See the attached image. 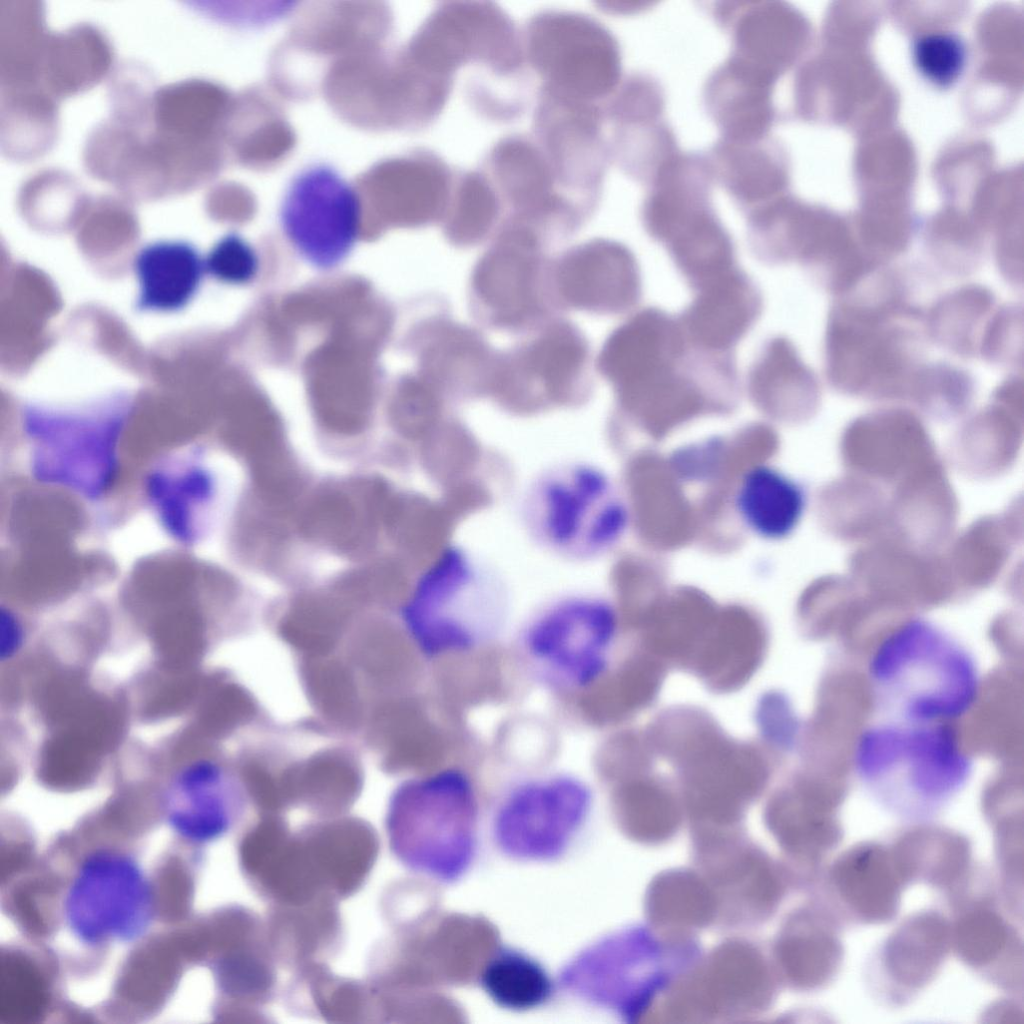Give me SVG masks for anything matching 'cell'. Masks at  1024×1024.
Masks as SVG:
<instances>
[{"label": "cell", "instance_id": "cell-1", "mask_svg": "<svg viewBox=\"0 0 1024 1024\" xmlns=\"http://www.w3.org/2000/svg\"><path fill=\"white\" fill-rule=\"evenodd\" d=\"M598 368L627 407L680 416L705 407H726L738 395L734 353L691 341L677 316L646 307L605 341Z\"/></svg>", "mask_w": 1024, "mask_h": 1024}, {"label": "cell", "instance_id": "cell-2", "mask_svg": "<svg viewBox=\"0 0 1024 1024\" xmlns=\"http://www.w3.org/2000/svg\"><path fill=\"white\" fill-rule=\"evenodd\" d=\"M868 679L885 719L949 722L976 704L981 677L971 652L949 632L924 618H911L876 644Z\"/></svg>", "mask_w": 1024, "mask_h": 1024}, {"label": "cell", "instance_id": "cell-3", "mask_svg": "<svg viewBox=\"0 0 1024 1024\" xmlns=\"http://www.w3.org/2000/svg\"><path fill=\"white\" fill-rule=\"evenodd\" d=\"M386 827L390 848L403 866L454 885L477 865L485 807L469 773L445 767L408 778L395 789Z\"/></svg>", "mask_w": 1024, "mask_h": 1024}, {"label": "cell", "instance_id": "cell-4", "mask_svg": "<svg viewBox=\"0 0 1024 1024\" xmlns=\"http://www.w3.org/2000/svg\"><path fill=\"white\" fill-rule=\"evenodd\" d=\"M853 766L882 806L900 817L925 820L965 787L973 764L949 722L884 719L860 734Z\"/></svg>", "mask_w": 1024, "mask_h": 1024}, {"label": "cell", "instance_id": "cell-5", "mask_svg": "<svg viewBox=\"0 0 1024 1024\" xmlns=\"http://www.w3.org/2000/svg\"><path fill=\"white\" fill-rule=\"evenodd\" d=\"M508 616L502 582L468 552L450 547L419 581L404 607L403 625L415 650L435 660L494 643Z\"/></svg>", "mask_w": 1024, "mask_h": 1024}, {"label": "cell", "instance_id": "cell-6", "mask_svg": "<svg viewBox=\"0 0 1024 1024\" xmlns=\"http://www.w3.org/2000/svg\"><path fill=\"white\" fill-rule=\"evenodd\" d=\"M594 801L592 787L576 773L557 769L517 775L485 807V834L507 861L558 864L580 846Z\"/></svg>", "mask_w": 1024, "mask_h": 1024}, {"label": "cell", "instance_id": "cell-7", "mask_svg": "<svg viewBox=\"0 0 1024 1024\" xmlns=\"http://www.w3.org/2000/svg\"><path fill=\"white\" fill-rule=\"evenodd\" d=\"M619 629L614 606L598 596L568 595L538 608L514 640L516 661L538 686L579 692L610 672Z\"/></svg>", "mask_w": 1024, "mask_h": 1024}, {"label": "cell", "instance_id": "cell-8", "mask_svg": "<svg viewBox=\"0 0 1024 1024\" xmlns=\"http://www.w3.org/2000/svg\"><path fill=\"white\" fill-rule=\"evenodd\" d=\"M526 512L539 540L573 558L608 552L630 523V510L619 488L591 464H568L545 473L530 491Z\"/></svg>", "mask_w": 1024, "mask_h": 1024}, {"label": "cell", "instance_id": "cell-9", "mask_svg": "<svg viewBox=\"0 0 1024 1024\" xmlns=\"http://www.w3.org/2000/svg\"><path fill=\"white\" fill-rule=\"evenodd\" d=\"M526 66L539 89L585 103L604 104L623 80L615 36L595 18L548 9L532 15L521 30Z\"/></svg>", "mask_w": 1024, "mask_h": 1024}, {"label": "cell", "instance_id": "cell-10", "mask_svg": "<svg viewBox=\"0 0 1024 1024\" xmlns=\"http://www.w3.org/2000/svg\"><path fill=\"white\" fill-rule=\"evenodd\" d=\"M62 913L82 945L132 943L144 936L157 913L154 884L131 854L98 847L77 864Z\"/></svg>", "mask_w": 1024, "mask_h": 1024}, {"label": "cell", "instance_id": "cell-11", "mask_svg": "<svg viewBox=\"0 0 1024 1024\" xmlns=\"http://www.w3.org/2000/svg\"><path fill=\"white\" fill-rule=\"evenodd\" d=\"M412 57L431 73L455 80L466 67L486 80L518 81L526 62L521 30L489 1H445L425 20L411 45Z\"/></svg>", "mask_w": 1024, "mask_h": 1024}, {"label": "cell", "instance_id": "cell-12", "mask_svg": "<svg viewBox=\"0 0 1024 1024\" xmlns=\"http://www.w3.org/2000/svg\"><path fill=\"white\" fill-rule=\"evenodd\" d=\"M280 222L305 260L331 268L347 257L357 241L360 199L335 169L315 164L292 179L281 203Z\"/></svg>", "mask_w": 1024, "mask_h": 1024}, {"label": "cell", "instance_id": "cell-13", "mask_svg": "<svg viewBox=\"0 0 1024 1024\" xmlns=\"http://www.w3.org/2000/svg\"><path fill=\"white\" fill-rule=\"evenodd\" d=\"M603 105L538 89L533 112L531 136L561 188L585 210L599 200L611 163Z\"/></svg>", "mask_w": 1024, "mask_h": 1024}, {"label": "cell", "instance_id": "cell-14", "mask_svg": "<svg viewBox=\"0 0 1024 1024\" xmlns=\"http://www.w3.org/2000/svg\"><path fill=\"white\" fill-rule=\"evenodd\" d=\"M121 425L119 415L87 418L31 411L28 431L39 442L35 473L89 496L101 494L113 478Z\"/></svg>", "mask_w": 1024, "mask_h": 1024}, {"label": "cell", "instance_id": "cell-15", "mask_svg": "<svg viewBox=\"0 0 1024 1024\" xmlns=\"http://www.w3.org/2000/svg\"><path fill=\"white\" fill-rule=\"evenodd\" d=\"M665 104L659 81L637 72L624 77L603 105L611 162L641 184L680 151L664 118Z\"/></svg>", "mask_w": 1024, "mask_h": 1024}, {"label": "cell", "instance_id": "cell-16", "mask_svg": "<svg viewBox=\"0 0 1024 1024\" xmlns=\"http://www.w3.org/2000/svg\"><path fill=\"white\" fill-rule=\"evenodd\" d=\"M247 791L224 763L198 757L180 765L163 795L167 825L183 840L202 844L227 833L237 820Z\"/></svg>", "mask_w": 1024, "mask_h": 1024}, {"label": "cell", "instance_id": "cell-17", "mask_svg": "<svg viewBox=\"0 0 1024 1024\" xmlns=\"http://www.w3.org/2000/svg\"><path fill=\"white\" fill-rule=\"evenodd\" d=\"M973 889L971 880L949 900L951 950L968 967L998 987L1022 991V939L1001 914L994 890Z\"/></svg>", "mask_w": 1024, "mask_h": 1024}, {"label": "cell", "instance_id": "cell-18", "mask_svg": "<svg viewBox=\"0 0 1024 1024\" xmlns=\"http://www.w3.org/2000/svg\"><path fill=\"white\" fill-rule=\"evenodd\" d=\"M950 951V921L936 910L916 912L875 953L869 976L872 986L882 1000L904 1005L934 980Z\"/></svg>", "mask_w": 1024, "mask_h": 1024}, {"label": "cell", "instance_id": "cell-19", "mask_svg": "<svg viewBox=\"0 0 1024 1024\" xmlns=\"http://www.w3.org/2000/svg\"><path fill=\"white\" fill-rule=\"evenodd\" d=\"M827 878L832 912L842 925L892 921L907 886L890 846L875 841L859 842L840 853Z\"/></svg>", "mask_w": 1024, "mask_h": 1024}, {"label": "cell", "instance_id": "cell-20", "mask_svg": "<svg viewBox=\"0 0 1024 1024\" xmlns=\"http://www.w3.org/2000/svg\"><path fill=\"white\" fill-rule=\"evenodd\" d=\"M557 284L572 306L600 314H621L642 296L641 273L623 244L595 239L569 252L557 270Z\"/></svg>", "mask_w": 1024, "mask_h": 1024}, {"label": "cell", "instance_id": "cell-21", "mask_svg": "<svg viewBox=\"0 0 1024 1024\" xmlns=\"http://www.w3.org/2000/svg\"><path fill=\"white\" fill-rule=\"evenodd\" d=\"M481 169L500 200L506 201L520 219L570 217L578 208L583 209L561 188L532 136L502 137L489 150Z\"/></svg>", "mask_w": 1024, "mask_h": 1024}, {"label": "cell", "instance_id": "cell-22", "mask_svg": "<svg viewBox=\"0 0 1024 1024\" xmlns=\"http://www.w3.org/2000/svg\"><path fill=\"white\" fill-rule=\"evenodd\" d=\"M517 220L481 258L473 277L478 296L507 324L523 321L536 307L537 238L528 223Z\"/></svg>", "mask_w": 1024, "mask_h": 1024}, {"label": "cell", "instance_id": "cell-23", "mask_svg": "<svg viewBox=\"0 0 1024 1024\" xmlns=\"http://www.w3.org/2000/svg\"><path fill=\"white\" fill-rule=\"evenodd\" d=\"M776 82L731 55L715 68L705 82L703 101L719 138L744 141L769 136L776 122Z\"/></svg>", "mask_w": 1024, "mask_h": 1024}, {"label": "cell", "instance_id": "cell-24", "mask_svg": "<svg viewBox=\"0 0 1024 1024\" xmlns=\"http://www.w3.org/2000/svg\"><path fill=\"white\" fill-rule=\"evenodd\" d=\"M694 293L691 303L677 315L685 334L705 349L734 353L761 315L759 287L738 267Z\"/></svg>", "mask_w": 1024, "mask_h": 1024}, {"label": "cell", "instance_id": "cell-25", "mask_svg": "<svg viewBox=\"0 0 1024 1024\" xmlns=\"http://www.w3.org/2000/svg\"><path fill=\"white\" fill-rule=\"evenodd\" d=\"M717 23L730 35L734 56L778 78L791 64L798 44L797 17L777 1L719 2Z\"/></svg>", "mask_w": 1024, "mask_h": 1024}, {"label": "cell", "instance_id": "cell-26", "mask_svg": "<svg viewBox=\"0 0 1024 1024\" xmlns=\"http://www.w3.org/2000/svg\"><path fill=\"white\" fill-rule=\"evenodd\" d=\"M703 155L714 183L746 214L783 196L786 161L771 135L744 141L719 138Z\"/></svg>", "mask_w": 1024, "mask_h": 1024}, {"label": "cell", "instance_id": "cell-27", "mask_svg": "<svg viewBox=\"0 0 1024 1024\" xmlns=\"http://www.w3.org/2000/svg\"><path fill=\"white\" fill-rule=\"evenodd\" d=\"M807 502V491L798 480L767 463L744 472L734 493V510L740 523L769 542L785 540L795 532Z\"/></svg>", "mask_w": 1024, "mask_h": 1024}, {"label": "cell", "instance_id": "cell-28", "mask_svg": "<svg viewBox=\"0 0 1024 1024\" xmlns=\"http://www.w3.org/2000/svg\"><path fill=\"white\" fill-rule=\"evenodd\" d=\"M890 848L906 885L924 883L948 896L972 871L970 841L949 829L917 826L904 831Z\"/></svg>", "mask_w": 1024, "mask_h": 1024}, {"label": "cell", "instance_id": "cell-29", "mask_svg": "<svg viewBox=\"0 0 1024 1024\" xmlns=\"http://www.w3.org/2000/svg\"><path fill=\"white\" fill-rule=\"evenodd\" d=\"M477 984L498 1008L529 1013L547 1007L559 993L556 975L527 950L510 944L496 947L485 960Z\"/></svg>", "mask_w": 1024, "mask_h": 1024}, {"label": "cell", "instance_id": "cell-30", "mask_svg": "<svg viewBox=\"0 0 1024 1024\" xmlns=\"http://www.w3.org/2000/svg\"><path fill=\"white\" fill-rule=\"evenodd\" d=\"M135 271L139 283L138 307L172 312L185 307L197 293L204 259L184 241H158L138 253Z\"/></svg>", "mask_w": 1024, "mask_h": 1024}, {"label": "cell", "instance_id": "cell-31", "mask_svg": "<svg viewBox=\"0 0 1024 1024\" xmlns=\"http://www.w3.org/2000/svg\"><path fill=\"white\" fill-rule=\"evenodd\" d=\"M767 648V635L757 624L709 629L688 672L712 692L731 693L749 682Z\"/></svg>", "mask_w": 1024, "mask_h": 1024}, {"label": "cell", "instance_id": "cell-32", "mask_svg": "<svg viewBox=\"0 0 1024 1024\" xmlns=\"http://www.w3.org/2000/svg\"><path fill=\"white\" fill-rule=\"evenodd\" d=\"M817 379L802 362L792 342L784 336L768 339L751 364L747 388L764 408L780 411L797 402L811 400L817 393Z\"/></svg>", "mask_w": 1024, "mask_h": 1024}, {"label": "cell", "instance_id": "cell-33", "mask_svg": "<svg viewBox=\"0 0 1024 1024\" xmlns=\"http://www.w3.org/2000/svg\"><path fill=\"white\" fill-rule=\"evenodd\" d=\"M500 206L501 200L482 169L456 174L444 215L447 237L457 245L476 243L494 224Z\"/></svg>", "mask_w": 1024, "mask_h": 1024}, {"label": "cell", "instance_id": "cell-34", "mask_svg": "<svg viewBox=\"0 0 1024 1024\" xmlns=\"http://www.w3.org/2000/svg\"><path fill=\"white\" fill-rule=\"evenodd\" d=\"M51 1000L44 971L20 951L2 952L0 1017L11 1024L36 1022L45 1016Z\"/></svg>", "mask_w": 1024, "mask_h": 1024}, {"label": "cell", "instance_id": "cell-35", "mask_svg": "<svg viewBox=\"0 0 1024 1024\" xmlns=\"http://www.w3.org/2000/svg\"><path fill=\"white\" fill-rule=\"evenodd\" d=\"M211 480L207 473L190 467L179 474L163 471L152 473L147 480L148 496L168 532L188 542L193 537L191 524L194 507L210 495Z\"/></svg>", "mask_w": 1024, "mask_h": 1024}, {"label": "cell", "instance_id": "cell-36", "mask_svg": "<svg viewBox=\"0 0 1024 1024\" xmlns=\"http://www.w3.org/2000/svg\"><path fill=\"white\" fill-rule=\"evenodd\" d=\"M585 357L583 339L570 327L558 325L533 343L526 365L550 394L558 395L573 383Z\"/></svg>", "mask_w": 1024, "mask_h": 1024}, {"label": "cell", "instance_id": "cell-37", "mask_svg": "<svg viewBox=\"0 0 1024 1024\" xmlns=\"http://www.w3.org/2000/svg\"><path fill=\"white\" fill-rule=\"evenodd\" d=\"M755 718L762 745L776 758L797 747L801 740V723L784 694L771 691L763 695Z\"/></svg>", "mask_w": 1024, "mask_h": 1024}, {"label": "cell", "instance_id": "cell-38", "mask_svg": "<svg viewBox=\"0 0 1024 1024\" xmlns=\"http://www.w3.org/2000/svg\"><path fill=\"white\" fill-rule=\"evenodd\" d=\"M913 54L921 74L941 86L951 84L958 78L966 59L963 42L954 35L941 33L918 39Z\"/></svg>", "mask_w": 1024, "mask_h": 1024}, {"label": "cell", "instance_id": "cell-39", "mask_svg": "<svg viewBox=\"0 0 1024 1024\" xmlns=\"http://www.w3.org/2000/svg\"><path fill=\"white\" fill-rule=\"evenodd\" d=\"M205 271L226 284H245L257 274L259 261L253 247L240 235L219 239L204 259Z\"/></svg>", "mask_w": 1024, "mask_h": 1024}, {"label": "cell", "instance_id": "cell-40", "mask_svg": "<svg viewBox=\"0 0 1024 1024\" xmlns=\"http://www.w3.org/2000/svg\"><path fill=\"white\" fill-rule=\"evenodd\" d=\"M24 641L23 628L15 615L4 608L0 614V659H12L21 649Z\"/></svg>", "mask_w": 1024, "mask_h": 1024}]
</instances>
